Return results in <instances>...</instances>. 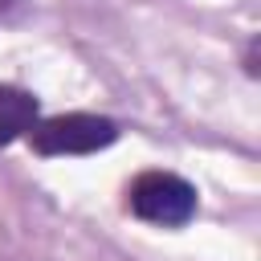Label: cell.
<instances>
[{
  "instance_id": "obj_1",
  "label": "cell",
  "mask_w": 261,
  "mask_h": 261,
  "mask_svg": "<svg viewBox=\"0 0 261 261\" xmlns=\"http://www.w3.org/2000/svg\"><path fill=\"white\" fill-rule=\"evenodd\" d=\"M122 126L106 114H90V110H73V114H53V118H37V126L29 130V143L37 155L45 159H65V155H94L106 151L110 143H118Z\"/></svg>"
},
{
  "instance_id": "obj_2",
  "label": "cell",
  "mask_w": 261,
  "mask_h": 261,
  "mask_svg": "<svg viewBox=\"0 0 261 261\" xmlns=\"http://www.w3.org/2000/svg\"><path fill=\"white\" fill-rule=\"evenodd\" d=\"M126 208L147 224L184 228L200 208V192L175 171H143L126 188Z\"/></svg>"
},
{
  "instance_id": "obj_3",
  "label": "cell",
  "mask_w": 261,
  "mask_h": 261,
  "mask_svg": "<svg viewBox=\"0 0 261 261\" xmlns=\"http://www.w3.org/2000/svg\"><path fill=\"white\" fill-rule=\"evenodd\" d=\"M41 118V102L24 86H0V147L24 139Z\"/></svg>"
}]
</instances>
